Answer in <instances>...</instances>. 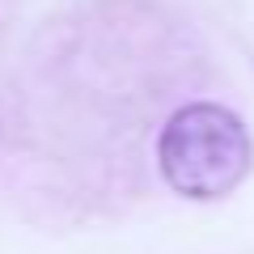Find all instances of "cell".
<instances>
[{"instance_id":"obj_1","label":"cell","mask_w":254,"mask_h":254,"mask_svg":"<svg viewBox=\"0 0 254 254\" xmlns=\"http://www.w3.org/2000/svg\"><path fill=\"white\" fill-rule=\"evenodd\" d=\"M157 170L182 199H225L250 178L254 140L220 102H187L157 131Z\"/></svg>"}]
</instances>
